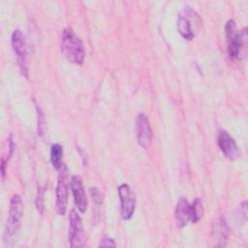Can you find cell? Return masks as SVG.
Segmentation results:
<instances>
[{
    "label": "cell",
    "mask_w": 248,
    "mask_h": 248,
    "mask_svg": "<svg viewBox=\"0 0 248 248\" xmlns=\"http://www.w3.org/2000/svg\"><path fill=\"white\" fill-rule=\"evenodd\" d=\"M61 51L64 56L73 64L80 65L84 61L85 48L72 28H65L61 35Z\"/></svg>",
    "instance_id": "2"
},
{
    "label": "cell",
    "mask_w": 248,
    "mask_h": 248,
    "mask_svg": "<svg viewBox=\"0 0 248 248\" xmlns=\"http://www.w3.org/2000/svg\"><path fill=\"white\" fill-rule=\"evenodd\" d=\"M225 32L228 43V53L231 59H235L239 56L242 46H244L246 36V28L238 32L235 21L229 19L225 25Z\"/></svg>",
    "instance_id": "4"
},
{
    "label": "cell",
    "mask_w": 248,
    "mask_h": 248,
    "mask_svg": "<svg viewBox=\"0 0 248 248\" xmlns=\"http://www.w3.org/2000/svg\"><path fill=\"white\" fill-rule=\"evenodd\" d=\"M118 195L120 199V207H121V216L124 220H129L136 208V196L131 190L130 186L126 183H123L118 186Z\"/></svg>",
    "instance_id": "8"
},
{
    "label": "cell",
    "mask_w": 248,
    "mask_h": 248,
    "mask_svg": "<svg viewBox=\"0 0 248 248\" xmlns=\"http://www.w3.org/2000/svg\"><path fill=\"white\" fill-rule=\"evenodd\" d=\"M175 223L178 228H184L190 222V203L186 198H180L174 211Z\"/></svg>",
    "instance_id": "12"
},
{
    "label": "cell",
    "mask_w": 248,
    "mask_h": 248,
    "mask_svg": "<svg viewBox=\"0 0 248 248\" xmlns=\"http://www.w3.org/2000/svg\"><path fill=\"white\" fill-rule=\"evenodd\" d=\"M136 135L139 144L143 148H148L152 142V129L147 116L139 113L136 118Z\"/></svg>",
    "instance_id": "9"
},
{
    "label": "cell",
    "mask_w": 248,
    "mask_h": 248,
    "mask_svg": "<svg viewBox=\"0 0 248 248\" xmlns=\"http://www.w3.org/2000/svg\"><path fill=\"white\" fill-rule=\"evenodd\" d=\"M203 214L202 203L200 199H196L192 204H190V221L197 223L201 220Z\"/></svg>",
    "instance_id": "15"
},
{
    "label": "cell",
    "mask_w": 248,
    "mask_h": 248,
    "mask_svg": "<svg viewBox=\"0 0 248 248\" xmlns=\"http://www.w3.org/2000/svg\"><path fill=\"white\" fill-rule=\"evenodd\" d=\"M11 43L15 53L16 54L18 65L22 74L28 77V63H27V43L24 34L20 29H16L12 33Z\"/></svg>",
    "instance_id": "5"
},
{
    "label": "cell",
    "mask_w": 248,
    "mask_h": 248,
    "mask_svg": "<svg viewBox=\"0 0 248 248\" xmlns=\"http://www.w3.org/2000/svg\"><path fill=\"white\" fill-rule=\"evenodd\" d=\"M71 190L73 193L75 203L78 209L83 213L87 208V199L83 187V183L81 178L78 175H73L71 178Z\"/></svg>",
    "instance_id": "11"
},
{
    "label": "cell",
    "mask_w": 248,
    "mask_h": 248,
    "mask_svg": "<svg viewBox=\"0 0 248 248\" xmlns=\"http://www.w3.org/2000/svg\"><path fill=\"white\" fill-rule=\"evenodd\" d=\"M37 111H38V134L44 138V134H46V120L43 114V111L40 109V108L37 107Z\"/></svg>",
    "instance_id": "17"
},
{
    "label": "cell",
    "mask_w": 248,
    "mask_h": 248,
    "mask_svg": "<svg viewBox=\"0 0 248 248\" xmlns=\"http://www.w3.org/2000/svg\"><path fill=\"white\" fill-rule=\"evenodd\" d=\"M116 244L114 242V240L108 236H104L99 244V246L101 247H114Z\"/></svg>",
    "instance_id": "19"
},
{
    "label": "cell",
    "mask_w": 248,
    "mask_h": 248,
    "mask_svg": "<svg viewBox=\"0 0 248 248\" xmlns=\"http://www.w3.org/2000/svg\"><path fill=\"white\" fill-rule=\"evenodd\" d=\"M217 144L220 150L223 152V154L230 160H235L241 154L235 140L226 130H219L217 137Z\"/></svg>",
    "instance_id": "10"
},
{
    "label": "cell",
    "mask_w": 248,
    "mask_h": 248,
    "mask_svg": "<svg viewBox=\"0 0 248 248\" xmlns=\"http://www.w3.org/2000/svg\"><path fill=\"white\" fill-rule=\"evenodd\" d=\"M23 213L22 200L18 195H14L10 201L9 215L5 226L3 241L5 246L11 247L15 243V237L16 236L21 225Z\"/></svg>",
    "instance_id": "1"
},
{
    "label": "cell",
    "mask_w": 248,
    "mask_h": 248,
    "mask_svg": "<svg viewBox=\"0 0 248 248\" xmlns=\"http://www.w3.org/2000/svg\"><path fill=\"white\" fill-rule=\"evenodd\" d=\"M200 16L190 7H185L178 15L176 26L178 33L186 40H192L202 28Z\"/></svg>",
    "instance_id": "3"
},
{
    "label": "cell",
    "mask_w": 248,
    "mask_h": 248,
    "mask_svg": "<svg viewBox=\"0 0 248 248\" xmlns=\"http://www.w3.org/2000/svg\"><path fill=\"white\" fill-rule=\"evenodd\" d=\"M69 243L71 247L85 246V233L81 218L75 209L69 215Z\"/></svg>",
    "instance_id": "6"
},
{
    "label": "cell",
    "mask_w": 248,
    "mask_h": 248,
    "mask_svg": "<svg viewBox=\"0 0 248 248\" xmlns=\"http://www.w3.org/2000/svg\"><path fill=\"white\" fill-rule=\"evenodd\" d=\"M62 156H63V147L59 143H54L51 145L50 149V161L56 170H59L63 164H62Z\"/></svg>",
    "instance_id": "14"
},
{
    "label": "cell",
    "mask_w": 248,
    "mask_h": 248,
    "mask_svg": "<svg viewBox=\"0 0 248 248\" xmlns=\"http://www.w3.org/2000/svg\"><path fill=\"white\" fill-rule=\"evenodd\" d=\"M36 206L40 212L44 210V191L42 188L38 189V194L36 198Z\"/></svg>",
    "instance_id": "18"
},
{
    "label": "cell",
    "mask_w": 248,
    "mask_h": 248,
    "mask_svg": "<svg viewBox=\"0 0 248 248\" xmlns=\"http://www.w3.org/2000/svg\"><path fill=\"white\" fill-rule=\"evenodd\" d=\"M90 193H91V197L95 201V202L98 203V204H101L102 203V199H101L100 191L97 188H90Z\"/></svg>",
    "instance_id": "20"
},
{
    "label": "cell",
    "mask_w": 248,
    "mask_h": 248,
    "mask_svg": "<svg viewBox=\"0 0 248 248\" xmlns=\"http://www.w3.org/2000/svg\"><path fill=\"white\" fill-rule=\"evenodd\" d=\"M212 236L216 246H224L229 236V227L226 220L221 216L213 226Z\"/></svg>",
    "instance_id": "13"
},
{
    "label": "cell",
    "mask_w": 248,
    "mask_h": 248,
    "mask_svg": "<svg viewBox=\"0 0 248 248\" xmlns=\"http://www.w3.org/2000/svg\"><path fill=\"white\" fill-rule=\"evenodd\" d=\"M55 195H56V202H55L56 211L59 215H64L66 212L67 200H68V171H67V168L64 165L59 169Z\"/></svg>",
    "instance_id": "7"
},
{
    "label": "cell",
    "mask_w": 248,
    "mask_h": 248,
    "mask_svg": "<svg viewBox=\"0 0 248 248\" xmlns=\"http://www.w3.org/2000/svg\"><path fill=\"white\" fill-rule=\"evenodd\" d=\"M235 220H236V224L240 225V226L246 222V220H247V202H246V201H244L240 204L239 209H237V213L235 215Z\"/></svg>",
    "instance_id": "16"
}]
</instances>
